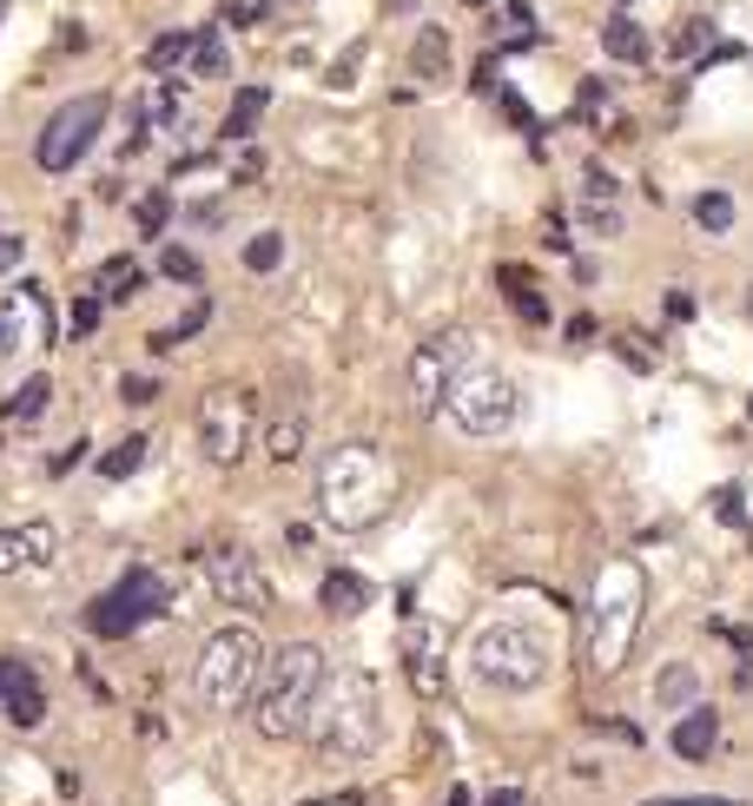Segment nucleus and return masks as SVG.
<instances>
[{"label": "nucleus", "mask_w": 753, "mask_h": 806, "mask_svg": "<svg viewBox=\"0 0 753 806\" xmlns=\"http://www.w3.org/2000/svg\"><path fill=\"white\" fill-rule=\"evenodd\" d=\"M542 33H536V13L523 7V0H509L503 7V46H536Z\"/></svg>", "instance_id": "nucleus-35"}, {"label": "nucleus", "mask_w": 753, "mask_h": 806, "mask_svg": "<svg viewBox=\"0 0 753 806\" xmlns=\"http://www.w3.org/2000/svg\"><path fill=\"white\" fill-rule=\"evenodd\" d=\"M741 496H747L741 483H721V490H714V516H721L728 529H747V503H741Z\"/></svg>", "instance_id": "nucleus-39"}, {"label": "nucleus", "mask_w": 753, "mask_h": 806, "mask_svg": "<svg viewBox=\"0 0 753 806\" xmlns=\"http://www.w3.org/2000/svg\"><path fill=\"white\" fill-rule=\"evenodd\" d=\"M159 271H165L172 284H198V258H192L185 245H165V251H159Z\"/></svg>", "instance_id": "nucleus-38"}, {"label": "nucleus", "mask_w": 753, "mask_h": 806, "mask_svg": "<svg viewBox=\"0 0 753 806\" xmlns=\"http://www.w3.org/2000/svg\"><path fill=\"white\" fill-rule=\"evenodd\" d=\"M675 754L681 761H708L714 748H721V714L708 708V701H695V708H681V721H675Z\"/></svg>", "instance_id": "nucleus-18"}, {"label": "nucleus", "mask_w": 753, "mask_h": 806, "mask_svg": "<svg viewBox=\"0 0 753 806\" xmlns=\"http://www.w3.org/2000/svg\"><path fill=\"white\" fill-rule=\"evenodd\" d=\"M205 324H212V304H205V298H192V304H185V318H179V324H165V331H172V344H185V337H198Z\"/></svg>", "instance_id": "nucleus-43"}, {"label": "nucleus", "mask_w": 753, "mask_h": 806, "mask_svg": "<svg viewBox=\"0 0 753 806\" xmlns=\"http://www.w3.org/2000/svg\"><path fill=\"white\" fill-rule=\"evenodd\" d=\"M582 225L595 232V238H622L628 225H622V212L615 205H602V198H582Z\"/></svg>", "instance_id": "nucleus-37"}, {"label": "nucleus", "mask_w": 753, "mask_h": 806, "mask_svg": "<svg viewBox=\"0 0 753 806\" xmlns=\"http://www.w3.org/2000/svg\"><path fill=\"white\" fill-rule=\"evenodd\" d=\"M635 622H642V576L622 569V595L595 602V642H589V662L602 675H615L628 662V642H635Z\"/></svg>", "instance_id": "nucleus-11"}, {"label": "nucleus", "mask_w": 753, "mask_h": 806, "mask_svg": "<svg viewBox=\"0 0 753 806\" xmlns=\"http://www.w3.org/2000/svg\"><path fill=\"white\" fill-rule=\"evenodd\" d=\"M443 66H450V33H443V26H423L417 46H410V73H417V79H437Z\"/></svg>", "instance_id": "nucleus-27"}, {"label": "nucleus", "mask_w": 753, "mask_h": 806, "mask_svg": "<svg viewBox=\"0 0 753 806\" xmlns=\"http://www.w3.org/2000/svg\"><path fill=\"white\" fill-rule=\"evenodd\" d=\"M695 225H701L708 238H728V232H734V198H728V192H695Z\"/></svg>", "instance_id": "nucleus-31"}, {"label": "nucleus", "mask_w": 753, "mask_h": 806, "mask_svg": "<svg viewBox=\"0 0 753 806\" xmlns=\"http://www.w3.org/2000/svg\"><path fill=\"white\" fill-rule=\"evenodd\" d=\"M470 7H483V0H470Z\"/></svg>", "instance_id": "nucleus-57"}, {"label": "nucleus", "mask_w": 753, "mask_h": 806, "mask_svg": "<svg viewBox=\"0 0 753 806\" xmlns=\"http://www.w3.org/2000/svg\"><path fill=\"white\" fill-rule=\"evenodd\" d=\"M615 344V357L628 364V370H655V351L642 344V331H622V337H609Z\"/></svg>", "instance_id": "nucleus-41"}, {"label": "nucleus", "mask_w": 753, "mask_h": 806, "mask_svg": "<svg viewBox=\"0 0 753 806\" xmlns=\"http://www.w3.org/2000/svg\"><path fill=\"white\" fill-rule=\"evenodd\" d=\"M404 675H410V688L423 695V701H437L443 695V635L430 628V622H410L404 628Z\"/></svg>", "instance_id": "nucleus-14"}, {"label": "nucleus", "mask_w": 753, "mask_h": 806, "mask_svg": "<svg viewBox=\"0 0 753 806\" xmlns=\"http://www.w3.org/2000/svg\"><path fill=\"white\" fill-rule=\"evenodd\" d=\"M33 337H60V324H53V304H46V291L40 284H20V291H7L0 298V357H13L20 344H33Z\"/></svg>", "instance_id": "nucleus-12"}, {"label": "nucleus", "mask_w": 753, "mask_h": 806, "mask_svg": "<svg viewBox=\"0 0 753 806\" xmlns=\"http://www.w3.org/2000/svg\"><path fill=\"white\" fill-rule=\"evenodd\" d=\"M483 806H529V800H523L516 787H496V794H490V800H483Z\"/></svg>", "instance_id": "nucleus-52"}, {"label": "nucleus", "mask_w": 753, "mask_h": 806, "mask_svg": "<svg viewBox=\"0 0 753 806\" xmlns=\"http://www.w3.org/2000/svg\"><path fill=\"white\" fill-rule=\"evenodd\" d=\"M139 112H146V126L179 132V119H185V93H179V79H172V73H159V79H152V93H139Z\"/></svg>", "instance_id": "nucleus-22"}, {"label": "nucleus", "mask_w": 753, "mask_h": 806, "mask_svg": "<svg viewBox=\"0 0 753 806\" xmlns=\"http://www.w3.org/2000/svg\"><path fill=\"white\" fill-rule=\"evenodd\" d=\"M450 806H470V787H450Z\"/></svg>", "instance_id": "nucleus-54"}, {"label": "nucleus", "mask_w": 753, "mask_h": 806, "mask_svg": "<svg viewBox=\"0 0 753 806\" xmlns=\"http://www.w3.org/2000/svg\"><path fill=\"white\" fill-rule=\"evenodd\" d=\"M602 53H609V60H628V66H642V60H648V33H642V20H628V13H609V20H602Z\"/></svg>", "instance_id": "nucleus-21"}, {"label": "nucleus", "mask_w": 753, "mask_h": 806, "mask_svg": "<svg viewBox=\"0 0 753 806\" xmlns=\"http://www.w3.org/2000/svg\"><path fill=\"white\" fill-rule=\"evenodd\" d=\"M258 172H265V152H258V146L245 139V146H238V165H232V179H238V185H251Z\"/></svg>", "instance_id": "nucleus-45"}, {"label": "nucleus", "mask_w": 753, "mask_h": 806, "mask_svg": "<svg viewBox=\"0 0 753 806\" xmlns=\"http://www.w3.org/2000/svg\"><path fill=\"white\" fill-rule=\"evenodd\" d=\"M86 628H93L99 642H126V635H139L146 622H139V609H132L126 595H112V589H106L99 602H86Z\"/></svg>", "instance_id": "nucleus-20"}, {"label": "nucleus", "mask_w": 753, "mask_h": 806, "mask_svg": "<svg viewBox=\"0 0 753 806\" xmlns=\"http://www.w3.org/2000/svg\"><path fill=\"white\" fill-rule=\"evenodd\" d=\"M238 258H245V271H251V278H265V271H278V265H284V232H251Z\"/></svg>", "instance_id": "nucleus-32"}, {"label": "nucleus", "mask_w": 753, "mask_h": 806, "mask_svg": "<svg viewBox=\"0 0 753 806\" xmlns=\"http://www.w3.org/2000/svg\"><path fill=\"white\" fill-rule=\"evenodd\" d=\"M198 562H205V582H212V595H218V602L251 609V615H265V609H271V582H265V569H258V556H251L245 542H212Z\"/></svg>", "instance_id": "nucleus-10"}, {"label": "nucleus", "mask_w": 753, "mask_h": 806, "mask_svg": "<svg viewBox=\"0 0 753 806\" xmlns=\"http://www.w3.org/2000/svg\"><path fill=\"white\" fill-rule=\"evenodd\" d=\"M132 225H139L146 245H159L165 225H172V192H139V198H132Z\"/></svg>", "instance_id": "nucleus-28"}, {"label": "nucleus", "mask_w": 753, "mask_h": 806, "mask_svg": "<svg viewBox=\"0 0 753 806\" xmlns=\"http://www.w3.org/2000/svg\"><path fill=\"white\" fill-rule=\"evenodd\" d=\"M112 595H126V602L139 609V622H165V615H172V582H165L159 569H146V562H132V569L112 582Z\"/></svg>", "instance_id": "nucleus-16"}, {"label": "nucleus", "mask_w": 753, "mask_h": 806, "mask_svg": "<svg viewBox=\"0 0 753 806\" xmlns=\"http://www.w3.org/2000/svg\"><path fill=\"white\" fill-rule=\"evenodd\" d=\"M496 284H503V298L516 304V318H523V324H549V298H536V291H529V271H523V265H503V271H496Z\"/></svg>", "instance_id": "nucleus-25"}, {"label": "nucleus", "mask_w": 753, "mask_h": 806, "mask_svg": "<svg viewBox=\"0 0 753 806\" xmlns=\"http://www.w3.org/2000/svg\"><path fill=\"white\" fill-rule=\"evenodd\" d=\"M331 668H324V648L318 642H284L271 662H265V681H258V701H251V728L258 741L284 748L311 728V708L324 695Z\"/></svg>", "instance_id": "nucleus-3"}, {"label": "nucleus", "mask_w": 753, "mask_h": 806, "mask_svg": "<svg viewBox=\"0 0 753 806\" xmlns=\"http://www.w3.org/2000/svg\"><path fill=\"white\" fill-rule=\"evenodd\" d=\"M146 66L152 73H172V66H192V33H159L146 46Z\"/></svg>", "instance_id": "nucleus-34"}, {"label": "nucleus", "mask_w": 753, "mask_h": 806, "mask_svg": "<svg viewBox=\"0 0 753 806\" xmlns=\"http://www.w3.org/2000/svg\"><path fill=\"white\" fill-rule=\"evenodd\" d=\"M265 456H271V463H298V456H304V417H298V410L278 417V423L265 430Z\"/></svg>", "instance_id": "nucleus-30"}, {"label": "nucleus", "mask_w": 753, "mask_h": 806, "mask_svg": "<svg viewBox=\"0 0 753 806\" xmlns=\"http://www.w3.org/2000/svg\"><path fill=\"white\" fill-rule=\"evenodd\" d=\"M99 318H106V298H99V291H86V298L73 304V337H86V331H93Z\"/></svg>", "instance_id": "nucleus-44"}, {"label": "nucleus", "mask_w": 753, "mask_h": 806, "mask_svg": "<svg viewBox=\"0 0 753 806\" xmlns=\"http://www.w3.org/2000/svg\"><path fill=\"white\" fill-rule=\"evenodd\" d=\"M146 443H152V437H119V443L99 456V476H106V483H126V476L146 463Z\"/></svg>", "instance_id": "nucleus-33"}, {"label": "nucleus", "mask_w": 753, "mask_h": 806, "mask_svg": "<svg viewBox=\"0 0 753 806\" xmlns=\"http://www.w3.org/2000/svg\"><path fill=\"white\" fill-rule=\"evenodd\" d=\"M0 714L13 728H40L46 721V688H40L33 662H20V655H0Z\"/></svg>", "instance_id": "nucleus-13"}, {"label": "nucleus", "mask_w": 753, "mask_h": 806, "mask_svg": "<svg viewBox=\"0 0 753 806\" xmlns=\"http://www.w3.org/2000/svg\"><path fill=\"white\" fill-rule=\"evenodd\" d=\"M463 357H470V337H463V331H430V337H417L410 370H404L410 410H417V417H437V410H443L450 384L463 377Z\"/></svg>", "instance_id": "nucleus-8"}, {"label": "nucleus", "mask_w": 753, "mask_h": 806, "mask_svg": "<svg viewBox=\"0 0 753 806\" xmlns=\"http://www.w3.org/2000/svg\"><path fill=\"white\" fill-rule=\"evenodd\" d=\"M377 602V589L364 582V576H351V569H331L324 582H318V609L331 615V622H351V615H364Z\"/></svg>", "instance_id": "nucleus-17"}, {"label": "nucleus", "mask_w": 753, "mask_h": 806, "mask_svg": "<svg viewBox=\"0 0 753 806\" xmlns=\"http://www.w3.org/2000/svg\"><path fill=\"white\" fill-rule=\"evenodd\" d=\"M470 668H476V681L496 688V695H529V688L549 681V642H542L529 622H490V628H476V642H470Z\"/></svg>", "instance_id": "nucleus-5"}, {"label": "nucleus", "mask_w": 753, "mask_h": 806, "mask_svg": "<svg viewBox=\"0 0 753 806\" xmlns=\"http://www.w3.org/2000/svg\"><path fill=\"white\" fill-rule=\"evenodd\" d=\"M615 192H622V179H615L602 159H589V165H582V198H602V205H615Z\"/></svg>", "instance_id": "nucleus-36"}, {"label": "nucleus", "mask_w": 753, "mask_h": 806, "mask_svg": "<svg viewBox=\"0 0 753 806\" xmlns=\"http://www.w3.org/2000/svg\"><path fill=\"white\" fill-rule=\"evenodd\" d=\"M695 701H701V675H695L688 662L661 668V681H655V708H695Z\"/></svg>", "instance_id": "nucleus-26"}, {"label": "nucleus", "mask_w": 753, "mask_h": 806, "mask_svg": "<svg viewBox=\"0 0 753 806\" xmlns=\"http://www.w3.org/2000/svg\"><path fill=\"white\" fill-rule=\"evenodd\" d=\"M258 681H265V642H258V628H245V622L212 628L205 648H198V668H192L198 708L205 714H232V708H245L258 695Z\"/></svg>", "instance_id": "nucleus-4"}, {"label": "nucleus", "mask_w": 753, "mask_h": 806, "mask_svg": "<svg viewBox=\"0 0 753 806\" xmlns=\"http://www.w3.org/2000/svg\"><path fill=\"white\" fill-rule=\"evenodd\" d=\"M185 218H192V225H225V205H218V198H198Z\"/></svg>", "instance_id": "nucleus-47"}, {"label": "nucleus", "mask_w": 753, "mask_h": 806, "mask_svg": "<svg viewBox=\"0 0 753 806\" xmlns=\"http://www.w3.org/2000/svg\"><path fill=\"white\" fill-rule=\"evenodd\" d=\"M60 556V529L53 523H13V529H0V576H20V569H46Z\"/></svg>", "instance_id": "nucleus-15"}, {"label": "nucleus", "mask_w": 753, "mask_h": 806, "mask_svg": "<svg viewBox=\"0 0 753 806\" xmlns=\"http://www.w3.org/2000/svg\"><path fill=\"white\" fill-rule=\"evenodd\" d=\"M198 443L218 470H238L245 450H251V390L238 384H212L198 397Z\"/></svg>", "instance_id": "nucleus-9"}, {"label": "nucleus", "mask_w": 753, "mask_h": 806, "mask_svg": "<svg viewBox=\"0 0 753 806\" xmlns=\"http://www.w3.org/2000/svg\"><path fill=\"white\" fill-rule=\"evenodd\" d=\"M79 463H86V443H79V437H73V450H60V456H53V476H73V470H79Z\"/></svg>", "instance_id": "nucleus-48"}, {"label": "nucleus", "mask_w": 753, "mask_h": 806, "mask_svg": "<svg viewBox=\"0 0 753 806\" xmlns=\"http://www.w3.org/2000/svg\"><path fill=\"white\" fill-rule=\"evenodd\" d=\"M642 806H741V800H714V794H708V800H668V794H661V800H642Z\"/></svg>", "instance_id": "nucleus-51"}, {"label": "nucleus", "mask_w": 753, "mask_h": 806, "mask_svg": "<svg viewBox=\"0 0 753 806\" xmlns=\"http://www.w3.org/2000/svg\"><path fill=\"white\" fill-rule=\"evenodd\" d=\"M265 106H271V93H265V86H238V93H232V106H225V119H218V139H225V146H245V139L258 132Z\"/></svg>", "instance_id": "nucleus-19"}, {"label": "nucleus", "mask_w": 753, "mask_h": 806, "mask_svg": "<svg viewBox=\"0 0 753 806\" xmlns=\"http://www.w3.org/2000/svg\"><path fill=\"white\" fill-rule=\"evenodd\" d=\"M443 410H450V423H456L463 437L490 443V437H509V430H516L523 397H516V384H509L503 370H463V377L450 384Z\"/></svg>", "instance_id": "nucleus-6"}, {"label": "nucleus", "mask_w": 753, "mask_h": 806, "mask_svg": "<svg viewBox=\"0 0 753 806\" xmlns=\"http://www.w3.org/2000/svg\"><path fill=\"white\" fill-rule=\"evenodd\" d=\"M324 806H364V794H331Z\"/></svg>", "instance_id": "nucleus-53"}, {"label": "nucleus", "mask_w": 753, "mask_h": 806, "mask_svg": "<svg viewBox=\"0 0 753 806\" xmlns=\"http://www.w3.org/2000/svg\"><path fill=\"white\" fill-rule=\"evenodd\" d=\"M46 404H53V377H26V384H20L0 410H7L13 423H40V410H46Z\"/></svg>", "instance_id": "nucleus-29"}, {"label": "nucleus", "mask_w": 753, "mask_h": 806, "mask_svg": "<svg viewBox=\"0 0 753 806\" xmlns=\"http://www.w3.org/2000/svg\"><path fill=\"white\" fill-rule=\"evenodd\" d=\"M192 73H198V79H218V73H232V46H225V26H218V20L192 33Z\"/></svg>", "instance_id": "nucleus-24"}, {"label": "nucleus", "mask_w": 753, "mask_h": 806, "mask_svg": "<svg viewBox=\"0 0 753 806\" xmlns=\"http://www.w3.org/2000/svg\"><path fill=\"white\" fill-rule=\"evenodd\" d=\"M304 806H324V800H304Z\"/></svg>", "instance_id": "nucleus-56"}, {"label": "nucleus", "mask_w": 753, "mask_h": 806, "mask_svg": "<svg viewBox=\"0 0 753 806\" xmlns=\"http://www.w3.org/2000/svg\"><path fill=\"white\" fill-rule=\"evenodd\" d=\"M159 390H165L159 377H139V370H132V377H119V404H132V410H146V404H159Z\"/></svg>", "instance_id": "nucleus-42"}, {"label": "nucleus", "mask_w": 753, "mask_h": 806, "mask_svg": "<svg viewBox=\"0 0 753 806\" xmlns=\"http://www.w3.org/2000/svg\"><path fill=\"white\" fill-rule=\"evenodd\" d=\"M542 245H549V251H569L575 238H569V225H562V218H549V225H542Z\"/></svg>", "instance_id": "nucleus-49"}, {"label": "nucleus", "mask_w": 753, "mask_h": 806, "mask_svg": "<svg viewBox=\"0 0 753 806\" xmlns=\"http://www.w3.org/2000/svg\"><path fill=\"white\" fill-rule=\"evenodd\" d=\"M20 258H26V238L20 232H0V271H20Z\"/></svg>", "instance_id": "nucleus-46"}, {"label": "nucleus", "mask_w": 753, "mask_h": 806, "mask_svg": "<svg viewBox=\"0 0 753 806\" xmlns=\"http://www.w3.org/2000/svg\"><path fill=\"white\" fill-rule=\"evenodd\" d=\"M311 754L318 767H357L377 754L384 741V714H377V675L370 668H337L311 708Z\"/></svg>", "instance_id": "nucleus-2"}, {"label": "nucleus", "mask_w": 753, "mask_h": 806, "mask_svg": "<svg viewBox=\"0 0 753 806\" xmlns=\"http://www.w3.org/2000/svg\"><path fill=\"white\" fill-rule=\"evenodd\" d=\"M106 112H112L106 93H73L66 106H53V119H46L40 139H33V165H40V172H73V165L93 152Z\"/></svg>", "instance_id": "nucleus-7"}, {"label": "nucleus", "mask_w": 753, "mask_h": 806, "mask_svg": "<svg viewBox=\"0 0 753 806\" xmlns=\"http://www.w3.org/2000/svg\"><path fill=\"white\" fill-rule=\"evenodd\" d=\"M311 503H318V523H331L337 536H364L397 503V463L377 443H337L318 456Z\"/></svg>", "instance_id": "nucleus-1"}, {"label": "nucleus", "mask_w": 753, "mask_h": 806, "mask_svg": "<svg viewBox=\"0 0 753 806\" xmlns=\"http://www.w3.org/2000/svg\"><path fill=\"white\" fill-rule=\"evenodd\" d=\"M271 13V0H218V26H258Z\"/></svg>", "instance_id": "nucleus-40"}, {"label": "nucleus", "mask_w": 753, "mask_h": 806, "mask_svg": "<svg viewBox=\"0 0 753 806\" xmlns=\"http://www.w3.org/2000/svg\"><path fill=\"white\" fill-rule=\"evenodd\" d=\"M93 291H99L106 304H132V298L146 291V271H139L132 258H106V265L93 271Z\"/></svg>", "instance_id": "nucleus-23"}, {"label": "nucleus", "mask_w": 753, "mask_h": 806, "mask_svg": "<svg viewBox=\"0 0 753 806\" xmlns=\"http://www.w3.org/2000/svg\"><path fill=\"white\" fill-rule=\"evenodd\" d=\"M747 311H753V291H747Z\"/></svg>", "instance_id": "nucleus-55"}, {"label": "nucleus", "mask_w": 753, "mask_h": 806, "mask_svg": "<svg viewBox=\"0 0 753 806\" xmlns=\"http://www.w3.org/2000/svg\"><path fill=\"white\" fill-rule=\"evenodd\" d=\"M595 337V318H569V344H589Z\"/></svg>", "instance_id": "nucleus-50"}]
</instances>
